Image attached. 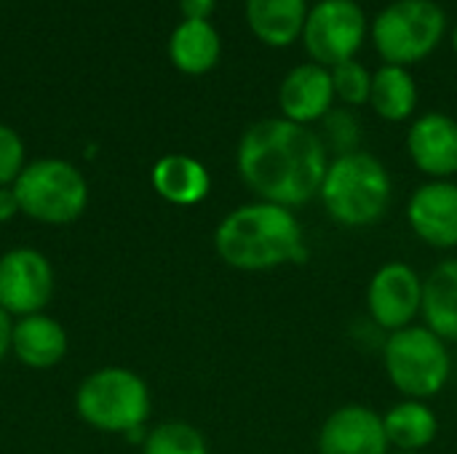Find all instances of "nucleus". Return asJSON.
Listing matches in <instances>:
<instances>
[{"mask_svg": "<svg viewBox=\"0 0 457 454\" xmlns=\"http://www.w3.org/2000/svg\"><path fill=\"white\" fill-rule=\"evenodd\" d=\"M236 169L257 201L295 211L319 198L329 169V150L311 126L265 118L244 131L236 150Z\"/></svg>", "mask_w": 457, "mask_h": 454, "instance_id": "obj_1", "label": "nucleus"}, {"mask_svg": "<svg viewBox=\"0 0 457 454\" xmlns=\"http://www.w3.org/2000/svg\"><path fill=\"white\" fill-rule=\"evenodd\" d=\"M214 252L228 268L244 273L305 265L311 257L295 211L268 201H252L225 214L214 230Z\"/></svg>", "mask_w": 457, "mask_h": 454, "instance_id": "obj_2", "label": "nucleus"}, {"mask_svg": "<svg viewBox=\"0 0 457 454\" xmlns=\"http://www.w3.org/2000/svg\"><path fill=\"white\" fill-rule=\"evenodd\" d=\"M319 198L343 227H372L383 222L394 201V179L380 158L364 150L343 153L329 161Z\"/></svg>", "mask_w": 457, "mask_h": 454, "instance_id": "obj_3", "label": "nucleus"}, {"mask_svg": "<svg viewBox=\"0 0 457 454\" xmlns=\"http://www.w3.org/2000/svg\"><path fill=\"white\" fill-rule=\"evenodd\" d=\"M383 369L404 399L428 401L439 396L453 375L450 345L426 324L391 332L383 343Z\"/></svg>", "mask_w": 457, "mask_h": 454, "instance_id": "obj_4", "label": "nucleus"}, {"mask_svg": "<svg viewBox=\"0 0 457 454\" xmlns=\"http://www.w3.org/2000/svg\"><path fill=\"white\" fill-rule=\"evenodd\" d=\"M75 409L96 431L137 436L150 417V388L131 369L104 367L78 385Z\"/></svg>", "mask_w": 457, "mask_h": 454, "instance_id": "obj_5", "label": "nucleus"}, {"mask_svg": "<svg viewBox=\"0 0 457 454\" xmlns=\"http://www.w3.org/2000/svg\"><path fill=\"white\" fill-rule=\"evenodd\" d=\"M24 217L43 225H70L88 206V182L78 166L62 158H40L24 166L11 185Z\"/></svg>", "mask_w": 457, "mask_h": 454, "instance_id": "obj_6", "label": "nucleus"}, {"mask_svg": "<svg viewBox=\"0 0 457 454\" xmlns=\"http://www.w3.org/2000/svg\"><path fill=\"white\" fill-rule=\"evenodd\" d=\"M447 32L445 8L434 0H396L372 21V40L386 64L410 67L436 51Z\"/></svg>", "mask_w": 457, "mask_h": 454, "instance_id": "obj_7", "label": "nucleus"}, {"mask_svg": "<svg viewBox=\"0 0 457 454\" xmlns=\"http://www.w3.org/2000/svg\"><path fill=\"white\" fill-rule=\"evenodd\" d=\"M367 37V16L356 0H319L305 19L303 45L327 70L351 62Z\"/></svg>", "mask_w": 457, "mask_h": 454, "instance_id": "obj_8", "label": "nucleus"}, {"mask_svg": "<svg viewBox=\"0 0 457 454\" xmlns=\"http://www.w3.org/2000/svg\"><path fill=\"white\" fill-rule=\"evenodd\" d=\"M367 310L388 334L412 326L423 310V276L399 260L380 265L367 286Z\"/></svg>", "mask_w": 457, "mask_h": 454, "instance_id": "obj_9", "label": "nucleus"}, {"mask_svg": "<svg viewBox=\"0 0 457 454\" xmlns=\"http://www.w3.org/2000/svg\"><path fill=\"white\" fill-rule=\"evenodd\" d=\"M54 294V268L37 249L19 246L0 257V308L11 318L43 313Z\"/></svg>", "mask_w": 457, "mask_h": 454, "instance_id": "obj_10", "label": "nucleus"}, {"mask_svg": "<svg viewBox=\"0 0 457 454\" xmlns=\"http://www.w3.org/2000/svg\"><path fill=\"white\" fill-rule=\"evenodd\" d=\"M410 230L431 249H457V182L428 179L407 201Z\"/></svg>", "mask_w": 457, "mask_h": 454, "instance_id": "obj_11", "label": "nucleus"}, {"mask_svg": "<svg viewBox=\"0 0 457 454\" xmlns=\"http://www.w3.org/2000/svg\"><path fill=\"white\" fill-rule=\"evenodd\" d=\"M319 454H391L386 431H383V415L364 404H343L321 423Z\"/></svg>", "mask_w": 457, "mask_h": 454, "instance_id": "obj_12", "label": "nucleus"}, {"mask_svg": "<svg viewBox=\"0 0 457 454\" xmlns=\"http://www.w3.org/2000/svg\"><path fill=\"white\" fill-rule=\"evenodd\" d=\"M407 153L428 179L457 174V120L447 112H426L407 131Z\"/></svg>", "mask_w": 457, "mask_h": 454, "instance_id": "obj_13", "label": "nucleus"}, {"mask_svg": "<svg viewBox=\"0 0 457 454\" xmlns=\"http://www.w3.org/2000/svg\"><path fill=\"white\" fill-rule=\"evenodd\" d=\"M335 104V86L332 72L316 62L297 64L289 70L278 88V107L281 118L311 126L316 120H324L332 112Z\"/></svg>", "mask_w": 457, "mask_h": 454, "instance_id": "obj_14", "label": "nucleus"}, {"mask_svg": "<svg viewBox=\"0 0 457 454\" xmlns=\"http://www.w3.org/2000/svg\"><path fill=\"white\" fill-rule=\"evenodd\" d=\"M11 353L27 369H51L67 356V332L48 313L13 318Z\"/></svg>", "mask_w": 457, "mask_h": 454, "instance_id": "obj_15", "label": "nucleus"}, {"mask_svg": "<svg viewBox=\"0 0 457 454\" xmlns=\"http://www.w3.org/2000/svg\"><path fill=\"white\" fill-rule=\"evenodd\" d=\"M153 190L174 206H195L206 201L212 190V177L206 166L185 153H171L155 161L150 171Z\"/></svg>", "mask_w": 457, "mask_h": 454, "instance_id": "obj_16", "label": "nucleus"}, {"mask_svg": "<svg viewBox=\"0 0 457 454\" xmlns=\"http://www.w3.org/2000/svg\"><path fill=\"white\" fill-rule=\"evenodd\" d=\"M308 0H246V21L254 37L265 45L284 48L303 37Z\"/></svg>", "mask_w": 457, "mask_h": 454, "instance_id": "obj_17", "label": "nucleus"}, {"mask_svg": "<svg viewBox=\"0 0 457 454\" xmlns=\"http://www.w3.org/2000/svg\"><path fill=\"white\" fill-rule=\"evenodd\" d=\"M383 431L394 452H423L439 436V417L428 401L404 399L383 415Z\"/></svg>", "mask_w": 457, "mask_h": 454, "instance_id": "obj_18", "label": "nucleus"}, {"mask_svg": "<svg viewBox=\"0 0 457 454\" xmlns=\"http://www.w3.org/2000/svg\"><path fill=\"white\" fill-rule=\"evenodd\" d=\"M423 324L445 343H457V257L442 260L423 278Z\"/></svg>", "mask_w": 457, "mask_h": 454, "instance_id": "obj_19", "label": "nucleus"}, {"mask_svg": "<svg viewBox=\"0 0 457 454\" xmlns=\"http://www.w3.org/2000/svg\"><path fill=\"white\" fill-rule=\"evenodd\" d=\"M222 54L220 32L212 21H193L182 19L169 37V59L185 75H204L209 72Z\"/></svg>", "mask_w": 457, "mask_h": 454, "instance_id": "obj_20", "label": "nucleus"}, {"mask_svg": "<svg viewBox=\"0 0 457 454\" xmlns=\"http://www.w3.org/2000/svg\"><path fill=\"white\" fill-rule=\"evenodd\" d=\"M370 104L383 120H391V123L412 118L418 107V86L410 70L399 64H383L372 75Z\"/></svg>", "mask_w": 457, "mask_h": 454, "instance_id": "obj_21", "label": "nucleus"}, {"mask_svg": "<svg viewBox=\"0 0 457 454\" xmlns=\"http://www.w3.org/2000/svg\"><path fill=\"white\" fill-rule=\"evenodd\" d=\"M142 454H209V447L198 428L171 420V423L155 425L145 436Z\"/></svg>", "mask_w": 457, "mask_h": 454, "instance_id": "obj_22", "label": "nucleus"}, {"mask_svg": "<svg viewBox=\"0 0 457 454\" xmlns=\"http://www.w3.org/2000/svg\"><path fill=\"white\" fill-rule=\"evenodd\" d=\"M329 72H332L335 99H340L348 107H359V104H367L370 102V94H372V72L361 62L351 59V62H343V64L332 67Z\"/></svg>", "mask_w": 457, "mask_h": 454, "instance_id": "obj_23", "label": "nucleus"}, {"mask_svg": "<svg viewBox=\"0 0 457 454\" xmlns=\"http://www.w3.org/2000/svg\"><path fill=\"white\" fill-rule=\"evenodd\" d=\"M324 144L327 150H335V155H343V153H353L359 150V123L351 112L345 110H332L324 120Z\"/></svg>", "mask_w": 457, "mask_h": 454, "instance_id": "obj_24", "label": "nucleus"}, {"mask_svg": "<svg viewBox=\"0 0 457 454\" xmlns=\"http://www.w3.org/2000/svg\"><path fill=\"white\" fill-rule=\"evenodd\" d=\"M24 166L27 161L21 136L11 126L0 123V187H11L24 171Z\"/></svg>", "mask_w": 457, "mask_h": 454, "instance_id": "obj_25", "label": "nucleus"}, {"mask_svg": "<svg viewBox=\"0 0 457 454\" xmlns=\"http://www.w3.org/2000/svg\"><path fill=\"white\" fill-rule=\"evenodd\" d=\"M214 5H217V0H179L182 16L193 19V21H209Z\"/></svg>", "mask_w": 457, "mask_h": 454, "instance_id": "obj_26", "label": "nucleus"}, {"mask_svg": "<svg viewBox=\"0 0 457 454\" xmlns=\"http://www.w3.org/2000/svg\"><path fill=\"white\" fill-rule=\"evenodd\" d=\"M16 214H21V209H19V201H16L13 187H0V225L3 222H11Z\"/></svg>", "mask_w": 457, "mask_h": 454, "instance_id": "obj_27", "label": "nucleus"}, {"mask_svg": "<svg viewBox=\"0 0 457 454\" xmlns=\"http://www.w3.org/2000/svg\"><path fill=\"white\" fill-rule=\"evenodd\" d=\"M11 329H13V318L0 308V364L11 353Z\"/></svg>", "mask_w": 457, "mask_h": 454, "instance_id": "obj_28", "label": "nucleus"}, {"mask_svg": "<svg viewBox=\"0 0 457 454\" xmlns=\"http://www.w3.org/2000/svg\"><path fill=\"white\" fill-rule=\"evenodd\" d=\"M453 45H455V51H457V27H455V32H453Z\"/></svg>", "mask_w": 457, "mask_h": 454, "instance_id": "obj_29", "label": "nucleus"}, {"mask_svg": "<svg viewBox=\"0 0 457 454\" xmlns=\"http://www.w3.org/2000/svg\"><path fill=\"white\" fill-rule=\"evenodd\" d=\"M391 454H418V452H391Z\"/></svg>", "mask_w": 457, "mask_h": 454, "instance_id": "obj_30", "label": "nucleus"}]
</instances>
